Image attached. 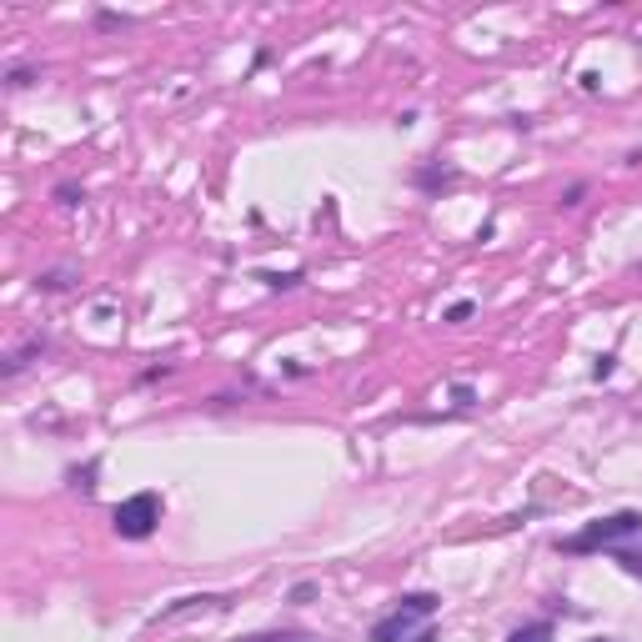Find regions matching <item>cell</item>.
I'll return each instance as SVG.
<instances>
[{
  "label": "cell",
  "mask_w": 642,
  "mask_h": 642,
  "mask_svg": "<svg viewBox=\"0 0 642 642\" xmlns=\"http://www.w3.org/2000/svg\"><path fill=\"white\" fill-rule=\"evenodd\" d=\"M311 597H316L311 582H296V587H291V602H311Z\"/></svg>",
  "instance_id": "9c48e42d"
},
{
  "label": "cell",
  "mask_w": 642,
  "mask_h": 642,
  "mask_svg": "<svg viewBox=\"0 0 642 642\" xmlns=\"http://www.w3.org/2000/svg\"><path fill=\"white\" fill-rule=\"evenodd\" d=\"M21 86H31V71H26V66L11 71V91H21Z\"/></svg>",
  "instance_id": "30bf717a"
},
{
  "label": "cell",
  "mask_w": 642,
  "mask_h": 642,
  "mask_svg": "<svg viewBox=\"0 0 642 642\" xmlns=\"http://www.w3.org/2000/svg\"><path fill=\"white\" fill-rule=\"evenodd\" d=\"M607 552H612V562H617L627 577L642 582V542H637V547H622V542H617V547H607Z\"/></svg>",
  "instance_id": "277c9868"
},
{
  "label": "cell",
  "mask_w": 642,
  "mask_h": 642,
  "mask_svg": "<svg viewBox=\"0 0 642 642\" xmlns=\"http://www.w3.org/2000/svg\"><path fill=\"white\" fill-rule=\"evenodd\" d=\"M612 367H617V357H612V352H602V357H597V367H592V382H607V377H612Z\"/></svg>",
  "instance_id": "52a82bcc"
},
{
  "label": "cell",
  "mask_w": 642,
  "mask_h": 642,
  "mask_svg": "<svg viewBox=\"0 0 642 642\" xmlns=\"http://www.w3.org/2000/svg\"><path fill=\"white\" fill-rule=\"evenodd\" d=\"M472 311H477L472 301H457V306H447V321H452V327H462V321H467Z\"/></svg>",
  "instance_id": "ba28073f"
},
{
  "label": "cell",
  "mask_w": 642,
  "mask_h": 642,
  "mask_svg": "<svg viewBox=\"0 0 642 642\" xmlns=\"http://www.w3.org/2000/svg\"><path fill=\"white\" fill-rule=\"evenodd\" d=\"M587 642H607V637H587Z\"/></svg>",
  "instance_id": "7c38bea8"
},
{
  "label": "cell",
  "mask_w": 642,
  "mask_h": 642,
  "mask_svg": "<svg viewBox=\"0 0 642 642\" xmlns=\"http://www.w3.org/2000/svg\"><path fill=\"white\" fill-rule=\"evenodd\" d=\"M412 642H437V637H432V627H422V632H417Z\"/></svg>",
  "instance_id": "8fae6325"
},
{
  "label": "cell",
  "mask_w": 642,
  "mask_h": 642,
  "mask_svg": "<svg viewBox=\"0 0 642 642\" xmlns=\"http://www.w3.org/2000/svg\"><path fill=\"white\" fill-rule=\"evenodd\" d=\"M432 612H437V597H432V592H407L387 617H377V622H372L367 642H412V637H417V627H422Z\"/></svg>",
  "instance_id": "7a4b0ae2"
},
{
  "label": "cell",
  "mask_w": 642,
  "mask_h": 642,
  "mask_svg": "<svg viewBox=\"0 0 642 642\" xmlns=\"http://www.w3.org/2000/svg\"><path fill=\"white\" fill-rule=\"evenodd\" d=\"M161 512H166V507H161V492H136V497L116 502L111 527H116V537H126V542H146V537L156 532Z\"/></svg>",
  "instance_id": "3957f363"
},
{
  "label": "cell",
  "mask_w": 642,
  "mask_h": 642,
  "mask_svg": "<svg viewBox=\"0 0 642 642\" xmlns=\"http://www.w3.org/2000/svg\"><path fill=\"white\" fill-rule=\"evenodd\" d=\"M236 642H321V637L296 632V627H276V632H251V637H236Z\"/></svg>",
  "instance_id": "8992f818"
},
{
  "label": "cell",
  "mask_w": 642,
  "mask_h": 642,
  "mask_svg": "<svg viewBox=\"0 0 642 642\" xmlns=\"http://www.w3.org/2000/svg\"><path fill=\"white\" fill-rule=\"evenodd\" d=\"M552 637H557L552 622H522V627L507 632V642H552Z\"/></svg>",
  "instance_id": "5b68a950"
},
{
  "label": "cell",
  "mask_w": 642,
  "mask_h": 642,
  "mask_svg": "<svg viewBox=\"0 0 642 642\" xmlns=\"http://www.w3.org/2000/svg\"><path fill=\"white\" fill-rule=\"evenodd\" d=\"M632 532H642V512H637V507H622V512L597 517V522H587L582 532L562 537V542H557V552L582 557V552H597V547H617V542H622V537H632Z\"/></svg>",
  "instance_id": "6da1fadb"
}]
</instances>
